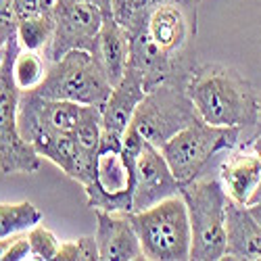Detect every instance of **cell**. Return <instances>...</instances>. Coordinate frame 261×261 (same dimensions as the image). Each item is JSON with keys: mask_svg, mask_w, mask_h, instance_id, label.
<instances>
[{"mask_svg": "<svg viewBox=\"0 0 261 261\" xmlns=\"http://www.w3.org/2000/svg\"><path fill=\"white\" fill-rule=\"evenodd\" d=\"M197 7L194 0H125L115 11L129 38V67L140 71L146 92L161 84L186 86L199 65Z\"/></svg>", "mask_w": 261, "mask_h": 261, "instance_id": "1", "label": "cell"}, {"mask_svg": "<svg viewBox=\"0 0 261 261\" xmlns=\"http://www.w3.org/2000/svg\"><path fill=\"white\" fill-rule=\"evenodd\" d=\"M186 92L203 121L222 127H241L238 144H251L259 117V90L234 67L220 63L197 65Z\"/></svg>", "mask_w": 261, "mask_h": 261, "instance_id": "2", "label": "cell"}, {"mask_svg": "<svg viewBox=\"0 0 261 261\" xmlns=\"http://www.w3.org/2000/svg\"><path fill=\"white\" fill-rule=\"evenodd\" d=\"M182 199L190 217V259L217 261L226 253V207L228 194L217 176H203L184 184Z\"/></svg>", "mask_w": 261, "mask_h": 261, "instance_id": "3", "label": "cell"}, {"mask_svg": "<svg viewBox=\"0 0 261 261\" xmlns=\"http://www.w3.org/2000/svg\"><path fill=\"white\" fill-rule=\"evenodd\" d=\"M241 127H222L211 125L201 117L167 140L161 146V153L178 178V182L190 184L207 176V169L217 155H226L238 146Z\"/></svg>", "mask_w": 261, "mask_h": 261, "instance_id": "4", "label": "cell"}, {"mask_svg": "<svg viewBox=\"0 0 261 261\" xmlns=\"http://www.w3.org/2000/svg\"><path fill=\"white\" fill-rule=\"evenodd\" d=\"M132 215L144 259L186 261L190 259V217L182 194L169 197L153 207Z\"/></svg>", "mask_w": 261, "mask_h": 261, "instance_id": "5", "label": "cell"}, {"mask_svg": "<svg viewBox=\"0 0 261 261\" xmlns=\"http://www.w3.org/2000/svg\"><path fill=\"white\" fill-rule=\"evenodd\" d=\"M111 88V82L88 50H71L59 61L48 63L46 75L34 92L42 98L71 100L102 109Z\"/></svg>", "mask_w": 261, "mask_h": 261, "instance_id": "6", "label": "cell"}, {"mask_svg": "<svg viewBox=\"0 0 261 261\" xmlns=\"http://www.w3.org/2000/svg\"><path fill=\"white\" fill-rule=\"evenodd\" d=\"M21 50L19 38L9 40L0 61V171L3 173H36L42 157L19 134L17 111L21 90L13 77V61Z\"/></svg>", "mask_w": 261, "mask_h": 261, "instance_id": "7", "label": "cell"}, {"mask_svg": "<svg viewBox=\"0 0 261 261\" xmlns=\"http://www.w3.org/2000/svg\"><path fill=\"white\" fill-rule=\"evenodd\" d=\"M194 119H199V113L186 92V86L161 84L146 92L127 129H134L142 140L161 148Z\"/></svg>", "mask_w": 261, "mask_h": 261, "instance_id": "8", "label": "cell"}, {"mask_svg": "<svg viewBox=\"0 0 261 261\" xmlns=\"http://www.w3.org/2000/svg\"><path fill=\"white\" fill-rule=\"evenodd\" d=\"M55 34L48 46L42 50L48 63L59 61L71 50H88L102 25V13L88 0H57L55 5Z\"/></svg>", "mask_w": 261, "mask_h": 261, "instance_id": "9", "label": "cell"}, {"mask_svg": "<svg viewBox=\"0 0 261 261\" xmlns=\"http://www.w3.org/2000/svg\"><path fill=\"white\" fill-rule=\"evenodd\" d=\"M182 190V184L171 173L161 148L150 142H142L134 161V197L132 213L144 211L169 197H176Z\"/></svg>", "mask_w": 261, "mask_h": 261, "instance_id": "10", "label": "cell"}, {"mask_svg": "<svg viewBox=\"0 0 261 261\" xmlns=\"http://www.w3.org/2000/svg\"><path fill=\"white\" fill-rule=\"evenodd\" d=\"M96 213V245L102 261H140L144 259L138 232L129 213H109L94 209Z\"/></svg>", "mask_w": 261, "mask_h": 261, "instance_id": "11", "label": "cell"}, {"mask_svg": "<svg viewBox=\"0 0 261 261\" xmlns=\"http://www.w3.org/2000/svg\"><path fill=\"white\" fill-rule=\"evenodd\" d=\"M220 178L228 199L236 205H251L261 182V159L251 144H238L220 163Z\"/></svg>", "mask_w": 261, "mask_h": 261, "instance_id": "12", "label": "cell"}, {"mask_svg": "<svg viewBox=\"0 0 261 261\" xmlns=\"http://www.w3.org/2000/svg\"><path fill=\"white\" fill-rule=\"evenodd\" d=\"M144 96H146V90H144V82H142L140 71L127 65L125 75L121 77L119 84H115L111 88V94H109L105 107L100 109L102 129L125 136L136 109L144 100Z\"/></svg>", "mask_w": 261, "mask_h": 261, "instance_id": "13", "label": "cell"}, {"mask_svg": "<svg viewBox=\"0 0 261 261\" xmlns=\"http://www.w3.org/2000/svg\"><path fill=\"white\" fill-rule=\"evenodd\" d=\"M224 259L261 261V224L249 207L228 199L226 207V253Z\"/></svg>", "mask_w": 261, "mask_h": 261, "instance_id": "14", "label": "cell"}, {"mask_svg": "<svg viewBox=\"0 0 261 261\" xmlns=\"http://www.w3.org/2000/svg\"><path fill=\"white\" fill-rule=\"evenodd\" d=\"M90 55L98 63L107 80L111 82V86L119 84L129 65V38L123 25H119L115 19L102 21Z\"/></svg>", "mask_w": 261, "mask_h": 261, "instance_id": "15", "label": "cell"}, {"mask_svg": "<svg viewBox=\"0 0 261 261\" xmlns=\"http://www.w3.org/2000/svg\"><path fill=\"white\" fill-rule=\"evenodd\" d=\"M38 105H40V113L46 119V123L59 129V132H67V134L75 132L77 125L86 119V115L92 109L90 105H80L71 100H50L42 96H38Z\"/></svg>", "mask_w": 261, "mask_h": 261, "instance_id": "16", "label": "cell"}, {"mask_svg": "<svg viewBox=\"0 0 261 261\" xmlns=\"http://www.w3.org/2000/svg\"><path fill=\"white\" fill-rule=\"evenodd\" d=\"M42 211L32 201L0 203V241L23 234L42 222Z\"/></svg>", "mask_w": 261, "mask_h": 261, "instance_id": "17", "label": "cell"}, {"mask_svg": "<svg viewBox=\"0 0 261 261\" xmlns=\"http://www.w3.org/2000/svg\"><path fill=\"white\" fill-rule=\"evenodd\" d=\"M46 69H48V61L44 59V55H40L36 50L23 48L17 53L13 61V77L21 92L38 88L46 75Z\"/></svg>", "mask_w": 261, "mask_h": 261, "instance_id": "18", "label": "cell"}, {"mask_svg": "<svg viewBox=\"0 0 261 261\" xmlns=\"http://www.w3.org/2000/svg\"><path fill=\"white\" fill-rule=\"evenodd\" d=\"M53 34H55V13L25 19L17 28V38H19L21 48L36 50V53L44 50L48 46V42L53 40Z\"/></svg>", "mask_w": 261, "mask_h": 261, "instance_id": "19", "label": "cell"}, {"mask_svg": "<svg viewBox=\"0 0 261 261\" xmlns=\"http://www.w3.org/2000/svg\"><path fill=\"white\" fill-rule=\"evenodd\" d=\"M25 234H28V241H30V259H38V261L57 259L61 243L53 230H48L40 222L34 228H30Z\"/></svg>", "mask_w": 261, "mask_h": 261, "instance_id": "20", "label": "cell"}, {"mask_svg": "<svg viewBox=\"0 0 261 261\" xmlns=\"http://www.w3.org/2000/svg\"><path fill=\"white\" fill-rule=\"evenodd\" d=\"M57 259L59 261H98L100 253H98V245H96L94 234L92 236H80V238H75V241L61 243Z\"/></svg>", "mask_w": 261, "mask_h": 261, "instance_id": "21", "label": "cell"}, {"mask_svg": "<svg viewBox=\"0 0 261 261\" xmlns=\"http://www.w3.org/2000/svg\"><path fill=\"white\" fill-rule=\"evenodd\" d=\"M19 19L15 15L13 0H0V48L9 44V40L17 38Z\"/></svg>", "mask_w": 261, "mask_h": 261, "instance_id": "22", "label": "cell"}, {"mask_svg": "<svg viewBox=\"0 0 261 261\" xmlns=\"http://www.w3.org/2000/svg\"><path fill=\"white\" fill-rule=\"evenodd\" d=\"M57 0H13V7H15V15L21 21L25 19H34L40 15H48L55 11Z\"/></svg>", "mask_w": 261, "mask_h": 261, "instance_id": "23", "label": "cell"}, {"mask_svg": "<svg viewBox=\"0 0 261 261\" xmlns=\"http://www.w3.org/2000/svg\"><path fill=\"white\" fill-rule=\"evenodd\" d=\"M30 259V241H28V234H17L13 236L11 245L7 247L3 261H25Z\"/></svg>", "mask_w": 261, "mask_h": 261, "instance_id": "24", "label": "cell"}, {"mask_svg": "<svg viewBox=\"0 0 261 261\" xmlns=\"http://www.w3.org/2000/svg\"><path fill=\"white\" fill-rule=\"evenodd\" d=\"M88 3H92L94 7H98V9H100V13H102L105 21L115 19V15H113V0H88Z\"/></svg>", "mask_w": 261, "mask_h": 261, "instance_id": "25", "label": "cell"}, {"mask_svg": "<svg viewBox=\"0 0 261 261\" xmlns=\"http://www.w3.org/2000/svg\"><path fill=\"white\" fill-rule=\"evenodd\" d=\"M251 146L255 148V153L259 155V159H261V136H257L253 142H251ZM257 203H261V182H259V188H257V192L253 194V199H251V205H257ZM249 205V207H251Z\"/></svg>", "mask_w": 261, "mask_h": 261, "instance_id": "26", "label": "cell"}, {"mask_svg": "<svg viewBox=\"0 0 261 261\" xmlns=\"http://www.w3.org/2000/svg\"><path fill=\"white\" fill-rule=\"evenodd\" d=\"M261 136V90H259V117H257V125H255V132H253V140Z\"/></svg>", "mask_w": 261, "mask_h": 261, "instance_id": "27", "label": "cell"}, {"mask_svg": "<svg viewBox=\"0 0 261 261\" xmlns=\"http://www.w3.org/2000/svg\"><path fill=\"white\" fill-rule=\"evenodd\" d=\"M249 209H251V213L255 215V220L261 224V203H257V205H251Z\"/></svg>", "mask_w": 261, "mask_h": 261, "instance_id": "28", "label": "cell"}, {"mask_svg": "<svg viewBox=\"0 0 261 261\" xmlns=\"http://www.w3.org/2000/svg\"><path fill=\"white\" fill-rule=\"evenodd\" d=\"M11 241H13V236H11V238H5V241H0V261H3V255H5L7 247L11 245Z\"/></svg>", "mask_w": 261, "mask_h": 261, "instance_id": "29", "label": "cell"}, {"mask_svg": "<svg viewBox=\"0 0 261 261\" xmlns=\"http://www.w3.org/2000/svg\"><path fill=\"white\" fill-rule=\"evenodd\" d=\"M123 3H125V0H113V15H115V11H117V9H119Z\"/></svg>", "mask_w": 261, "mask_h": 261, "instance_id": "30", "label": "cell"}, {"mask_svg": "<svg viewBox=\"0 0 261 261\" xmlns=\"http://www.w3.org/2000/svg\"><path fill=\"white\" fill-rule=\"evenodd\" d=\"M3 53H5V48H0V61H3Z\"/></svg>", "mask_w": 261, "mask_h": 261, "instance_id": "31", "label": "cell"}, {"mask_svg": "<svg viewBox=\"0 0 261 261\" xmlns=\"http://www.w3.org/2000/svg\"><path fill=\"white\" fill-rule=\"evenodd\" d=\"M194 3H197V5H201V3H203V0H194Z\"/></svg>", "mask_w": 261, "mask_h": 261, "instance_id": "32", "label": "cell"}]
</instances>
